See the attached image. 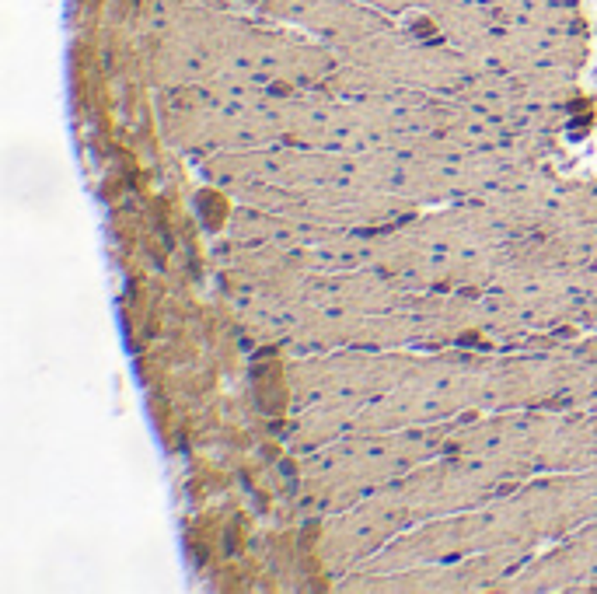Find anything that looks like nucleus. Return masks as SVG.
Instances as JSON below:
<instances>
[{
  "mask_svg": "<svg viewBox=\"0 0 597 594\" xmlns=\"http://www.w3.org/2000/svg\"><path fill=\"white\" fill-rule=\"evenodd\" d=\"M493 353L485 350H433L419 353L395 388L367 402L353 430H405L447 423L475 413L482 374Z\"/></svg>",
  "mask_w": 597,
  "mask_h": 594,
  "instance_id": "f03ea898",
  "label": "nucleus"
},
{
  "mask_svg": "<svg viewBox=\"0 0 597 594\" xmlns=\"http://www.w3.org/2000/svg\"><path fill=\"white\" fill-rule=\"evenodd\" d=\"M409 528H412L409 511L402 507L392 486H381L360 504L332 514V521L321 528V542H318L321 570L329 577H350Z\"/></svg>",
  "mask_w": 597,
  "mask_h": 594,
  "instance_id": "39448f33",
  "label": "nucleus"
},
{
  "mask_svg": "<svg viewBox=\"0 0 597 594\" xmlns=\"http://www.w3.org/2000/svg\"><path fill=\"white\" fill-rule=\"evenodd\" d=\"M458 419L405 426V430H350L339 441L304 455L301 511L307 517H332L381 486L444 455Z\"/></svg>",
  "mask_w": 597,
  "mask_h": 594,
  "instance_id": "f257e3e1",
  "label": "nucleus"
},
{
  "mask_svg": "<svg viewBox=\"0 0 597 594\" xmlns=\"http://www.w3.org/2000/svg\"><path fill=\"white\" fill-rule=\"evenodd\" d=\"M419 360L416 350H329L318 357H290V406L304 409L311 402H353L367 406L395 388L409 367Z\"/></svg>",
  "mask_w": 597,
  "mask_h": 594,
  "instance_id": "20e7f679",
  "label": "nucleus"
},
{
  "mask_svg": "<svg viewBox=\"0 0 597 594\" xmlns=\"http://www.w3.org/2000/svg\"><path fill=\"white\" fill-rule=\"evenodd\" d=\"M255 11L259 18L301 28L321 42H329L332 49L392 28V18L374 11L363 0H259Z\"/></svg>",
  "mask_w": 597,
  "mask_h": 594,
  "instance_id": "423d86ee",
  "label": "nucleus"
},
{
  "mask_svg": "<svg viewBox=\"0 0 597 594\" xmlns=\"http://www.w3.org/2000/svg\"><path fill=\"white\" fill-rule=\"evenodd\" d=\"M241 4H252V8H255V4H259V0H241Z\"/></svg>",
  "mask_w": 597,
  "mask_h": 594,
  "instance_id": "0eeeda50",
  "label": "nucleus"
},
{
  "mask_svg": "<svg viewBox=\"0 0 597 594\" xmlns=\"http://www.w3.org/2000/svg\"><path fill=\"white\" fill-rule=\"evenodd\" d=\"M221 70L276 88H321L336 70V49L307 32L301 35L283 25H269V18L252 21L227 11L221 32Z\"/></svg>",
  "mask_w": 597,
  "mask_h": 594,
  "instance_id": "7ed1b4c3",
  "label": "nucleus"
}]
</instances>
